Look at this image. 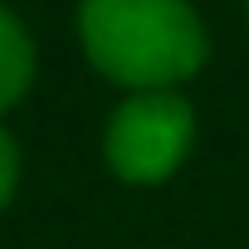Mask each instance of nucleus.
<instances>
[{
  "mask_svg": "<svg viewBox=\"0 0 249 249\" xmlns=\"http://www.w3.org/2000/svg\"><path fill=\"white\" fill-rule=\"evenodd\" d=\"M196 107L176 88L127 93L103 122V161L127 186H161L191 157Z\"/></svg>",
  "mask_w": 249,
  "mask_h": 249,
  "instance_id": "nucleus-2",
  "label": "nucleus"
},
{
  "mask_svg": "<svg viewBox=\"0 0 249 249\" xmlns=\"http://www.w3.org/2000/svg\"><path fill=\"white\" fill-rule=\"evenodd\" d=\"M15 186H20V147H15L10 127H5V122H0V210L10 205Z\"/></svg>",
  "mask_w": 249,
  "mask_h": 249,
  "instance_id": "nucleus-4",
  "label": "nucleus"
},
{
  "mask_svg": "<svg viewBox=\"0 0 249 249\" xmlns=\"http://www.w3.org/2000/svg\"><path fill=\"white\" fill-rule=\"evenodd\" d=\"M244 15H249V0H244Z\"/></svg>",
  "mask_w": 249,
  "mask_h": 249,
  "instance_id": "nucleus-5",
  "label": "nucleus"
},
{
  "mask_svg": "<svg viewBox=\"0 0 249 249\" xmlns=\"http://www.w3.org/2000/svg\"><path fill=\"white\" fill-rule=\"evenodd\" d=\"M78 39L88 64L127 93L176 88L210 54L191 0H78Z\"/></svg>",
  "mask_w": 249,
  "mask_h": 249,
  "instance_id": "nucleus-1",
  "label": "nucleus"
},
{
  "mask_svg": "<svg viewBox=\"0 0 249 249\" xmlns=\"http://www.w3.org/2000/svg\"><path fill=\"white\" fill-rule=\"evenodd\" d=\"M35 83V39L10 5H0V117Z\"/></svg>",
  "mask_w": 249,
  "mask_h": 249,
  "instance_id": "nucleus-3",
  "label": "nucleus"
}]
</instances>
